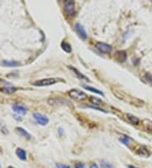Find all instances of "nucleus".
Here are the masks:
<instances>
[{"instance_id":"nucleus-1","label":"nucleus","mask_w":152,"mask_h":168,"mask_svg":"<svg viewBox=\"0 0 152 168\" xmlns=\"http://www.w3.org/2000/svg\"><path fill=\"white\" fill-rule=\"evenodd\" d=\"M68 96H70L73 100L76 101H79V102H84V101L86 100L87 99V94L81 91V90H79V89H76V88H74V89H71L68 91Z\"/></svg>"},{"instance_id":"nucleus-2","label":"nucleus","mask_w":152,"mask_h":168,"mask_svg":"<svg viewBox=\"0 0 152 168\" xmlns=\"http://www.w3.org/2000/svg\"><path fill=\"white\" fill-rule=\"evenodd\" d=\"M60 81H63L60 78H55V77H53V78H47V79H41V80H38V81H36L33 82V85L34 86H37V87H44V86H50V85H53V84H55Z\"/></svg>"},{"instance_id":"nucleus-3","label":"nucleus","mask_w":152,"mask_h":168,"mask_svg":"<svg viewBox=\"0 0 152 168\" xmlns=\"http://www.w3.org/2000/svg\"><path fill=\"white\" fill-rule=\"evenodd\" d=\"M95 47L98 49V51L101 52V54H110L113 50V47L111 45L101 42H98Z\"/></svg>"},{"instance_id":"nucleus-4","label":"nucleus","mask_w":152,"mask_h":168,"mask_svg":"<svg viewBox=\"0 0 152 168\" xmlns=\"http://www.w3.org/2000/svg\"><path fill=\"white\" fill-rule=\"evenodd\" d=\"M33 118L35 119V121L38 124H40L41 126L47 125L48 123V122H49V119L46 116H44V115H42V114H41L39 112H35L33 114Z\"/></svg>"},{"instance_id":"nucleus-5","label":"nucleus","mask_w":152,"mask_h":168,"mask_svg":"<svg viewBox=\"0 0 152 168\" xmlns=\"http://www.w3.org/2000/svg\"><path fill=\"white\" fill-rule=\"evenodd\" d=\"M75 4L73 1H66L64 2V9L68 15H74L75 12Z\"/></svg>"},{"instance_id":"nucleus-6","label":"nucleus","mask_w":152,"mask_h":168,"mask_svg":"<svg viewBox=\"0 0 152 168\" xmlns=\"http://www.w3.org/2000/svg\"><path fill=\"white\" fill-rule=\"evenodd\" d=\"M12 110L18 115H26L27 113V108L22 104H14Z\"/></svg>"},{"instance_id":"nucleus-7","label":"nucleus","mask_w":152,"mask_h":168,"mask_svg":"<svg viewBox=\"0 0 152 168\" xmlns=\"http://www.w3.org/2000/svg\"><path fill=\"white\" fill-rule=\"evenodd\" d=\"M75 29H76L77 33L79 34V36H80L83 40L87 39V37H88V36H87V33H86V29L84 28V27H83L81 24L77 23V24L75 25Z\"/></svg>"},{"instance_id":"nucleus-8","label":"nucleus","mask_w":152,"mask_h":168,"mask_svg":"<svg viewBox=\"0 0 152 168\" xmlns=\"http://www.w3.org/2000/svg\"><path fill=\"white\" fill-rule=\"evenodd\" d=\"M114 58L118 62H124L127 59V54L125 51H117L114 54Z\"/></svg>"},{"instance_id":"nucleus-9","label":"nucleus","mask_w":152,"mask_h":168,"mask_svg":"<svg viewBox=\"0 0 152 168\" xmlns=\"http://www.w3.org/2000/svg\"><path fill=\"white\" fill-rule=\"evenodd\" d=\"M15 131L17 132V133L19 135H20L21 137H25V138H27V139H30V134L28 133V132H26L24 128H22V127H16L15 128Z\"/></svg>"},{"instance_id":"nucleus-10","label":"nucleus","mask_w":152,"mask_h":168,"mask_svg":"<svg viewBox=\"0 0 152 168\" xmlns=\"http://www.w3.org/2000/svg\"><path fill=\"white\" fill-rule=\"evenodd\" d=\"M127 119H128V121L130 122V123H132V124H134V125H138L139 123V118L138 117H136L135 116H134V115H131V114H127Z\"/></svg>"},{"instance_id":"nucleus-11","label":"nucleus","mask_w":152,"mask_h":168,"mask_svg":"<svg viewBox=\"0 0 152 168\" xmlns=\"http://www.w3.org/2000/svg\"><path fill=\"white\" fill-rule=\"evenodd\" d=\"M16 155H17V156L20 160H22V161H26V151L23 149L18 148L16 149Z\"/></svg>"},{"instance_id":"nucleus-12","label":"nucleus","mask_w":152,"mask_h":168,"mask_svg":"<svg viewBox=\"0 0 152 168\" xmlns=\"http://www.w3.org/2000/svg\"><path fill=\"white\" fill-rule=\"evenodd\" d=\"M0 91H2L4 94H14V92H16L17 88H14V87H5V88H0Z\"/></svg>"},{"instance_id":"nucleus-13","label":"nucleus","mask_w":152,"mask_h":168,"mask_svg":"<svg viewBox=\"0 0 152 168\" xmlns=\"http://www.w3.org/2000/svg\"><path fill=\"white\" fill-rule=\"evenodd\" d=\"M61 48H62L63 50L65 51L66 53H71V51H72V48H71L70 44H69L68 42H65V41L62 42V43H61Z\"/></svg>"},{"instance_id":"nucleus-14","label":"nucleus","mask_w":152,"mask_h":168,"mask_svg":"<svg viewBox=\"0 0 152 168\" xmlns=\"http://www.w3.org/2000/svg\"><path fill=\"white\" fill-rule=\"evenodd\" d=\"M3 65L6 66H12V67H15L20 66V63L17 61H11V60H3Z\"/></svg>"},{"instance_id":"nucleus-15","label":"nucleus","mask_w":152,"mask_h":168,"mask_svg":"<svg viewBox=\"0 0 152 168\" xmlns=\"http://www.w3.org/2000/svg\"><path fill=\"white\" fill-rule=\"evenodd\" d=\"M137 154L140 156H143V157H147L149 156V152L147 151V149L145 148V147H140V149H139V151L137 152Z\"/></svg>"},{"instance_id":"nucleus-16","label":"nucleus","mask_w":152,"mask_h":168,"mask_svg":"<svg viewBox=\"0 0 152 168\" xmlns=\"http://www.w3.org/2000/svg\"><path fill=\"white\" fill-rule=\"evenodd\" d=\"M86 89H87V90H89V91H91L92 93H95V94H100V95H101V96H103L104 95V94L101 92V91H100V90H98V89H96V88H92V87H89V86H86V85H84L83 86Z\"/></svg>"},{"instance_id":"nucleus-17","label":"nucleus","mask_w":152,"mask_h":168,"mask_svg":"<svg viewBox=\"0 0 152 168\" xmlns=\"http://www.w3.org/2000/svg\"><path fill=\"white\" fill-rule=\"evenodd\" d=\"M90 100L91 101L92 104H95V105H102L103 104V101L101 100H100L99 98H96V97H93L91 96L90 98Z\"/></svg>"},{"instance_id":"nucleus-18","label":"nucleus","mask_w":152,"mask_h":168,"mask_svg":"<svg viewBox=\"0 0 152 168\" xmlns=\"http://www.w3.org/2000/svg\"><path fill=\"white\" fill-rule=\"evenodd\" d=\"M72 70H74V73L76 74V75H78V77L79 78H81V79H83V80H86V81H89V78L88 77H86V76H84L83 74H81L80 72H79L75 68H74V67H69Z\"/></svg>"},{"instance_id":"nucleus-19","label":"nucleus","mask_w":152,"mask_h":168,"mask_svg":"<svg viewBox=\"0 0 152 168\" xmlns=\"http://www.w3.org/2000/svg\"><path fill=\"white\" fill-rule=\"evenodd\" d=\"M143 123H144V126H145V129H146V130H148V131H151L152 123L150 122V121H148V120H145V121L143 122Z\"/></svg>"},{"instance_id":"nucleus-20","label":"nucleus","mask_w":152,"mask_h":168,"mask_svg":"<svg viewBox=\"0 0 152 168\" xmlns=\"http://www.w3.org/2000/svg\"><path fill=\"white\" fill-rule=\"evenodd\" d=\"M130 138L128 137H127V136H124V137H122L120 138V141H121L122 143H123V144H125V145H128V140H129Z\"/></svg>"},{"instance_id":"nucleus-21","label":"nucleus","mask_w":152,"mask_h":168,"mask_svg":"<svg viewBox=\"0 0 152 168\" xmlns=\"http://www.w3.org/2000/svg\"><path fill=\"white\" fill-rule=\"evenodd\" d=\"M55 168H71L68 165H63V164H57Z\"/></svg>"},{"instance_id":"nucleus-22","label":"nucleus","mask_w":152,"mask_h":168,"mask_svg":"<svg viewBox=\"0 0 152 168\" xmlns=\"http://www.w3.org/2000/svg\"><path fill=\"white\" fill-rule=\"evenodd\" d=\"M101 167L102 168H112V166L111 165H109L108 163H106V162H104V161H101Z\"/></svg>"},{"instance_id":"nucleus-23","label":"nucleus","mask_w":152,"mask_h":168,"mask_svg":"<svg viewBox=\"0 0 152 168\" xmlns=\"http://www.w3.org/2000/svg\"><path fill=\"white\" fill-rule=\"evenodd\" d=\"M75 168H86V167H85L84 164L79 163V164H76V165H75Z\"/></svg>"},{"instance_id":"nucleus-24","label":"nucleus","mask_w":152,"mask_h":168,"mask_svg":"<svg viewBox=\"0 0 152 168\" xmlns=\"http://www.w3.org/2000/svg\"><path fill=\"white\" fill-rule=\"evenodd\" d=\"M90 168H99L98 167V166L95 164V163H93L92 165H91V167H90Z\"/></svg>"},{"instance_id":"nucleus-25","label":"nucleus","mask_w":152,"mask_h":168,"mask_svg":"<svg viewBox=\"0 0 152 168\" xmlns=\"http://www.w3.org/2000/svg\"><path fill=\"white\" fill-rule=\"evenodd\" d=\"M128 168H137V167H134V166H128Z\"/></svg>"},{"instance_id":"nucleus-26","label":"nucleus","mask_w":152,"mask_h":168,"mask_svg":"<svg viewBox=\"0 0 152 168\" xmlns=\"http://www.w3.org/2000/svg\"><path fill=\"white\" fill-rule=\"evenodd\" d=\"M8 168H14V167H9Z\"/></svg>"},{"instance_id":"nucleus-27","label":"nucleus","mask_w":152,"mask_h":168,"mask_svg":"<svg viewBox=\"0 0 152 168\" xmlns=\"http://www.w3.org/2000/svg\"><path fill=\"white\" fill-rule=\"evenodd\" d=\"M0 168H1V165H0Z\"/></svg>"},{"instance_id":"nucleus-28","label":"nucleus","mask_w":152,"mask_h":168,"mask_svg":"<svg viewBox=\"0 0 152 168\" xmlns=\"http://www.w3.org/2000/svg\"><path fill=\"white\" fill-rule=\"evenodd\" d=\"M0 122H1V121H0Z\"/></svg>"}]
</instances>
